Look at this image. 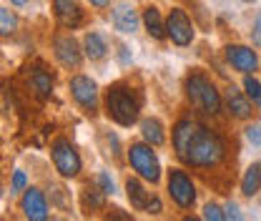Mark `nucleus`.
Masks as SVG:
<instances>
[{"label": "nucleus", "instance_id": "obj_27", "mask_svg": "<svg viewBox=\"0 0 261 221\" xmlns=\"http://www.w3.org/2000/svg\"><path fill=\"white\" fill-rule=\"evenodd\" d=\"M98 186H100V189L106 191V193H113V191H116V186H113V181H111V176H108V174H106V171H100V174H98Z\"/></svg>", "mask_w": 261, "mask_h": 221}, {"label": "nucleus", "instance_id": "obj_25", "mask_svg": "<svg viewBox=\"0 0 261 221\" xmlns=\"http://www.w3.org/2000/svg\"><path fill=\"white\" fill-rule=\"evenodd\" d=\"M28 189V179H25V174L18 168V171H13V181H10V191L13 193H20V191Z\"/></svg>", "mask_w": 261, "mask_h": 221}, {"label": "nucleus", "instance_id": "obj_26", "mask_svg": "<svg viewBox=\"0 0 261 221\" xmlns=\"http://www.w3.org/2000/svg\"><path fill=\"white\" fill-rule=\"evenodd\" d=\"M246 138H249V143L251 146H261V124H251V126L246 128Z\"/></svg>", "mask_w": 261, "mask_h": 221}, {"label": "nucleus", "instance_id": "obj_23", "mask_svg": "<svg viewBox=\"0 0 261 221\" xmlns=\"http://www.w3.org/2000/svg\"><path fill=\"white\" fill-rule=\"evenodd\" d=\"M244 91H246V95L254 101V106H261V83L254 78V73L244 76Z\"/></svg>", "mask_w": 261, "mask_h": 221}, {"label": "nucleus", "instance_id": "obj_18", "mask_svg": "<svg viewBox=\"0 0 261 221\" xmlns=\"http://www.w3.org/2000/svg\"><path fill=\"white\" fill-rule=\"evenodd\" d=\"M126 196H128L130 206L138 209V211H146V206L151 201V191H146V186L136 176H130L128 181H126Z\"/></svg>", "mask_w": 261, "mask_h": 221}, {"label": "nucleus", "instance_id": "obj_8", "mask_svg": "<svg viewBox=\"0 0 261 221\" xmlns=\"http://www.w3.org/2000/svg\"><path fill=\"white\" fill-rule=\"evenodd\" d=\"M70 95L83 111H88V113L98 111V86L93 78H88L83 73L73 76L70 78Z\"/></svg>", "mask_w": 261, "mask_h": 221}, {"label": "nucleus", "instance_id": "obj_15", "mask_svg": "<svg viewBox=\"0 0 261 221\" xmlns=\"http://www.w3.org/2000/svg\"><path fill=\"white\" fill-rule=\"evenodd\" d=\"M111 23H113V28L118 33H136V28H138V13L130 8L128 3H121V5L113 8Z\"/></svg>", "mask_w": 261, "mask_h": 221}, {"label": "nucleus", "instance_id": "obj_6", "mask_svg": "<svg viewBox=\"0 0 261 221\" xmlns=\"http://www.w3.org/2000/svg\"><path fill=\"white\" fill-rule=\"evenodd\" d=\"M166 191H168L171 201H173L178 209H184V211L194 209L196 186H194V181H191V176H189L184 168H171V171H168V184H166Z\"/></svg>", "mask_w": 261, "mask_h": 221}, {"label": "nucleus", "instance_id": "obj_17", "mask_svg": "<svg viewBox=\"0 0 261 221\" xmlns=\"http://www.w3.org/2000/svg\"><path fill=\"white\" fill-rule=\"evenodd\" d=\"M141 20H143V26H146L148 35H153L156 40H163V38L168 35V31H166V20L161 18V10H159V8L148 5V8L143 10Z\"/></svg>", "mask_w": 261, "mask_h": 221}, {"label": "nucleus", "instance_id": "obj_14", "mask_svg": "<svg viewBox=\"0 0 261 221\" xmlns=\"http://www.w3.org/2000/svg\"><path fill=\"white\" fill-rule=\"evenodd\" d=\"M28 88H31V93L38 101L50 98V93H53V76L45 68H33L28 73Z\"/></svg>", "mask_w": 261, "mask_h": 221}, {"label": "nucleus", "instance_id": "obj_10", "mask_svg": "<svg viewBox=\"0 0 261 221\" xmlns=\"http://www.w3.org/2000/svg\"><path fill=\"white\" fill-rule=\"evenodd\" d=\"M224 56H226L228 65H231L233 70L244 73V76L259 70V56H256V51H251L249 45H226Z\"/></svg>", "mask_w": 261, "mask_h": 221}, {"label": "nucleus", "instance_id": "obj_11", "mask_svg": "<svg viewBox=\"0 0 261 221\" xmlns=\"http://www.w3.org/2000/svg\"><path fill=\"white\" fill-rule=\"evenodd\" d=\"M20 211H23V216L31 221H45L50 216V211H48V201H45V193L40 189H25L23 193V199H20Z\"/></svg>", "mask_w": 261, "mask_h": 221}, {"label": "nucleus", "instance_id": "obj_7", "mask_svg": "<svg viewBox=\"0 0 261 221\" xmlns=\"http://www.w3.org/2000/svg\"><path fill=\"white\" fill-rule=\"evenodd\" d=\"M166 31H168V38L181 48L194 43V23L186 15V10H181V8H171V13L166 18Z\"/></svg>", "mask_w": 261, "mask_h": 221}, {"label": "nucleus", "instance_id": "obj_12", "mask_svg": "<svg viewBox=\"0 0 261 221\" xmlns=\"http://www.w3.org/2000/svg\"><path fill=\"white\" fill-rule=\"evenodd\" d=\"M224 103H226V111L233 116V118H239V121H246V118H251V113H254V108H251V98L246 95V91H239L236 86H228L226 91H224Z\"/></svg>", "mask_w": 261, "mask_h": 221}, {"label": "nucleus", "instance_id": "obj_30", "mask_svg": "<svg viewBox=\"0 0 261 221\" xmlns=\"http://www.w3.org/2000/svg\"><path fill=\"white\" fill-rule=\"evenodd\" d=\"M254 40L261 43V10H259V15H256V23H254Z\"/></svg>", "mask_w": 261, "mask_h": 221}, {"label": "nucleus", "instance_id": "obj_16", "mask_svg": "<svg viewBox=\"0 0 261 221\" xmlns=\"http://www.w3.org/2000/svg\"><path fill=\"white\" fill-rule=\"evenodd\" d=\"M83 53H86V58L88 61H100V58H106V53H108V40H106V35L103 33H86V38H83Z\"/></svg>", "mask_w": 261, "mask_h": 221}, {"label": "nucleus", "instance_id": "obj_24", "mask_svg": "<svg viewBox=\"0 0 261 221\" xmlns=\"http://www.w3.org/2000/svg\"><path fill=\"white\" fill-rule=\"evenodd\" d=\"M203 219L206 221H224L226 219V211H221L219 204H206V206H203Z\"/></svg>", "mask_w": 261, "mask_h": 221}, {"label": "nucleus", "instance_id": "obj_19", "mask_svg": "<svg viewBox=\"0 0 261 221\" xmlns=\"http://www.w3.org/2000/svg\"><path fill=\"white\" fill-rule=\"evenodd\" d=\"M261 191V163H251L246 171H244V179H241V193L244 196H256Z\"/></svg>", "mask_w": 261, "mask_h": 221}, {"label": "nucleus", "instance_id": "obj_21", "mask_svg": "<svg viewBox=\"0 0 261 221\" xmlns=\"http://www.w3.org/2000/svg\"><path fill=\"white\" fill-rule=\"evenodd\" d=\"M106 196H108V193L103 189L88 184V186L83 189V206H86V209H88V206H91V209H103V206H106Z\"/></svg>", "mask_w": 261, "mask_h": 221}, {"label": "nucleus", "instance_id": "obj_2", "mask_svg": "<svg viewBox=\"0 0 261 221\" xmlns=\"http://www.w3.org/2000/svg\"><path fill=\"white\" fill-rule=\"evenodd\" d=\"M106 113L111 121H116L118 126L130 128L138 121V111H141V101L138 93L130 88L128 83H116L106 91Z\"/></svg>", "mask_w": 261, "mask_h": 221}, {"label": "nucleus", "instance_id": "obj_5", "mask_svg": "<svg viewBox=\"0 0 261 221\" xmlns=\"http://www.w3.org/2000/svg\"><path fill=\"white\" fill-rule=\"evenodd\" d=\"M50 158H53L56 171H58L63 179H75V176L81 174V168H83V161H81L75 146H73L68 138H56V141H53Z\"/></svg>", "mask_w": 261, "mask_h": 221}, {"label": "nucleus", "instance_id": "obj_9", "mask_svg": "<svg viewBox=\"0 0 261 221\" xmlns=\"http://www.w3.org/2000/svg\"><path fill=\"white\" fill-rule=\"evenodd\" d=\"M83 48L75 43V38L73 35H56L53 38V53H56V61L63 65V68H81L83 63V56L86 53H81Z\"/></svg>", "mask_w": 261, "mask_h": 221}, {"label": "nucleus", "instance_id": "obj_3", "mask_svg": "<svg viewBox=\"0 0 261 221\" xmlns=\"http://www.w3.org/2000/svg\"><path fill=\"white\" fill-rule=\"evenodd\" d=\"M184 91H186V98L196 111H201L206 116H219L221 113L224 98H221V93L216 91V86L211 83V78L203 70H191L186 76Z\"/></svg>", "mask_w": 261, "mask_h": 221}, {"label": "nucleus", "instance_id": "obj_4", "mask_svg": "<svg viewBox=\"0 0 261 221\" xmlns=\"http://www.w3.org/2000/svg\"><path fill=\"white\" fill-rule=\"evenodd\" d=\"M128 163L130 168L148 184H159L161 181V163H159V156L153 151L151 143H130L128 146Z\"/></svg>", "mask_w": 261, "mask_h": 221}, {"label": "nucleus", "instance_id": "obj_29", "mask_svg": "<svg viewBox=\"0 0 261 221\" xmlns=\"http://www.w3.org/2000/svg\"><path fill=\"white\" fill-rule=\"evenodd\" d=\"M226 219H233V221L244 219V216H241V211H239V206H236L233 201H228L226 204Z\"/></svg>", "mask_w": 261, "mask_h": 221}, {"label": "nucleus", "instance_id": "obj_28", "mask_svg": "<svg viewBox=\"0 0 261 221\" xmlns=\"http://www.w3.org/2000/svg\"><path fill=\"white\" fill-rule=\"evenodd\" d=\"M146 211H148V214H161V211H163L161 199H159V196H151V201H148V206H146Z\"/></svg>", "mask_w": 261, "mask_h": 221}, {"label": "nucleus", "instance_id": "obj_13", "mask_svg": "<svg viewBox=\"0 0 261 221\" xmlns=\"http://www.w3.org/2000/svg\"><path fill=\"white\" fill-rule=\"evenodd\" d=\"M53 15L61 28H78L83 23V10L78 0H53Z\"/></svg>", "mask_w": 261, "mask_h": 221}, {"label": "nucleus", "instance_id": "obj_20", "mask_svg": "<svg viewBox=\"0 0 261 221\" xmlns=\"http://www.w3.org/2000/svg\"><path fill=\"white\" fill-rule=\"evenodd\" d=\"M141 136H143V141L151 143V146H161L163 141H166V133H163L161 121H156V118H146V121H141Z\"/></svg>", "mask_w": 261, "mask_h": 221}, {"label": "nucleus", "instance_id": "obj_22", "mask_svg": "<svg viewBox=\"0 0 261 221\" xmlns=\"http://www.w3.org/2000/svg\"><path fill=\"white\" fill-rule=\"evenodd\" d=\"M18 31V15L10 8H0V35L8 38Z\"/></svg>", "mask_w": 261, "mask_h": 221}, {"label": "nucleus", "instance_id": "obj_1", "mask_svg": "<svg viewBox=\"0 0 261 221\" xmlns=\"http://www.w3.org/2000/svg\"><path fill=\"white\" fill-rule=\"evenodd\" d=\"M171 141L178 161L191 168H216L226 158V143L221 136L194 118L176 121Z\"/></svg>", "mask_w": 261, "mask_h": 221}, {"label": "nucleus", "instance_id": "obj_32", "mask_svg": "<svg viewBox=\"0 0 261 221\" xmlns=\"http://www.w3.org/2000/svg\"><path fill=\"white\" fill-rule=\"evenodd\" d=\"M10 3H13V5H25L28 0H10Z\"/></svg>", "mask_w": 261, "mask_h": 221}, {"label": "nucleus", "instance_id": "obj_31", "mask_svg": "<svg viewBox=\"0 0 261 221\" xmlns=\"http://www.w3.org/2000/svg\"><path fill=\"white\" fill-rule=\"evenodd\" d=\"M93 8H98V10H103V8H108L111 5V0H88Z\"/></svg>", "mask_w": 261, "mask_h": 221}]
</instances>
